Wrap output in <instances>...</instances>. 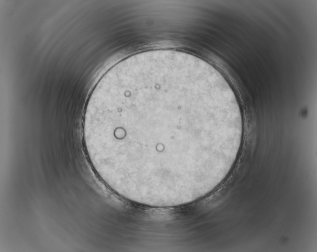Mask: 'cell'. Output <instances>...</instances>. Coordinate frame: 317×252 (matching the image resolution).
<instances>
[{"label":"cell","mask_w":317,"mask_h":252,"mask_svg":"<svg viewBox=\"0 0 317 252\" xmlns=\"http://www.w3.org/2000/svg\"><path fill=\"white\" fill-rule=\"evenodd\" d=\"M83 129L93 168L118 194L167 196L207 174L238 122L200 72L155 57L110 68L91 94Z\"/></svg>","instance_id":"cell-1"}]
</instances>
